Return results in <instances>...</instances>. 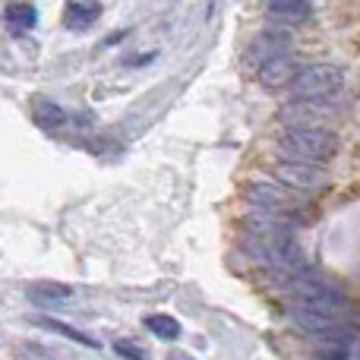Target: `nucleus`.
<instances>
[{"label": "nucleus", "mask_w": 360, "mask_h": 360, "mask_svg": "<svg viewBox=\"0 0 360 360\" xmlns=\"http://www.w3.org/2000/svg\"><path fill=\"white\" fill-rule=\"evenodd\" d=\"M338 108L332 98H291L278 111L285 127H323L326 117H332Z\"/></svg>", "instance_id": "5"}, {"label": "nucleus", "mask_w": 360, "mask_h": 360, "mask_svg": "<svg viewBox=\"0 0 360 360\" xmlns=\"http://www.w3.org/2000/svg\"><path fill=\"white\" fill-rule=\"evenodd\" d=\"M291 51V35L281 29H266L259 32V35L253 38V44L247 48V63L253 70H259L266 60H272V57L278 54H288Z\"/></svg>", "instance_id": "7"}, {"label": "nucleus", "mask_w": 360, "mask_h": 360, "mask_svg": "<svg viewBox=\"0 0 360 360\" xmlns=\"http://www.w3.org/2000/svg\"><path fill=\"white\" fill-rule=\"evenodd\" d=\"M243 199L250 205H256L259 212H288V215L304 218V205L297 202V196L291 193V186L285 184H269V180H259V184H247L243 190Z\"/></svg>", "instance_id": "4"}, {"label": "nucleus", "mask_w": 360, "mask_h": 360, "mask_svg": "<svg viewBox=\"0 0 360 360\" xmlns=\"http://www.w3.org/2000/svg\"><path fill=\"white\" fill-rule=\"evenodd\" d=\"M294 98H335L345 89V70L332 63H310L297 67L294 79L288 82Z\"/></svg>", "instance_id": "3"}, {"label": "nucleus", "mask_w": 360, "mask_h": 360, "mask_svg": "<svg viewBox=\"0 0 360 360\" xmlns=\"http://www.w3.org/2000/svg\"><path fill=\"white\" fill-rule=\"evenodd\" d=\"M278 149L291 162L329 165L338 155V136L326 127H288L278 139Z\"/></svg>", "instance_id": "1"}, {"label": "nucleus", "mask_w": 360, "mask_h": 360, "mask_svg": "<svg viewBox=\"0 0 360 360\" xmlns=\"http://www.w3.org/2000/svg\"><path fill=\"white\" fill-rule=\"evenodd\" d=\"M269 10L272 16L278 19H288V22H304L310 19V0H269Z\"/></svg>", "instance_id": "11"}, {"label": "nucleus", "mask_w": 360, "mask_h": 360, "mask_svg": "<svg viewBox=\"0 0 360 360\" xmlns=\"http://www.w3.org/2000/svg\"><path fill=\"white\" fill-rule=\"evenodd\" d=\"M35 323L41 326V329H48V332H57V335L70 338V342H76V345H86V348H98V342H95L92 335H86V332L73 329V326H63V323H57V319H51V316H38Z\"/></svg>", "instance_id": "14"}, {"label": "nucleus", "mask_w": 360, "mask_h": 360, "mask_svg": "<svg viewBox=\"0 0 360 360\" xmlns=\"http://www.w3.org/2000/svg\"><path fill=\"white\" fill-rule=\"evenodd\" d=\"M25 294H29V300L35 307L54 310V307L70 304V297H73V288H70V285H57V281H38V285H32Z\"/></svg>", "instance_id": "9"}, {"label": "nucleus", "mask_w": 360, "mask_h": 360, "mask_svg": "<svg viewBox=\"0 0 360 360\" xmlns=\"http://www.w3.org/2000/svg\"><path fill=\"white\" fill-rule=\"evenodd\" d=\"M146 329L155 338H162V342H177L180 338V323L174 316H168V313H152V316H146Z\"/></svg>", "instance_id": "13"}, {"label": "nucleus", "mask_w": 360, "mask_h": 360, "mask_svg": "<svg viewBox=\"0 0 360 360\" xmlns=\"http://www.w3.org/2000/svg\"><path fill=\"white\" fill-rule=\"evenodd\" d=\"M114 351L127 360H149L146 351H139V345H133V342H114Z\"/></svg>", "instance_id": "16"}, {"label": "nucleus", "mask_w": 360, "mask_h": 360, "mask_svg": "<svg viewBox=\"0 0 360 360\" xmlns=\"http://www.w3.org/2000/svg\"><path fill=\"white\" fill-rule=\"evenodd\" d=\"M6 22L13 25V29H19V32H25V29H32V25L38 22V10L29 4V0H13V4H6Z\"/></svg>", "instance_id": "12"}, {"label": "nucleus", "mask_w": 360, "mask_h": 360, "mask_svg": "<svg viewBox=\"0 0 360 360\" xmlns=\"http://www.w3.org/2000/svg\"><path fill=\"white\" fill-rule=\"evenodd\" d=\"M272 174H275L278 184L291 186V190H319V186H326V171L323 168L307 165V162H291V158H285V162L275 165Z\"/></svg>", "instance_id": "6"}, {"label": "nucleus", "mask_w": 360, "mask_h": 360, "mask_svg": "<svg viewBox=\"0 0 360 360\" xmlns=\"http://www.w3.org/2000/svg\"><path fill=\"white\" fill-rule=\"evenodd\" d=\"M98 16H101V6L98 4H92V0H89V4H86V0H70L67 13H63V25H67V29H73V32H86Z\"/></svg>", "instance_id": "10"}, {"label": "nucleus", "mask_w": 360, "mask_h": 360, "mask_svg": "<svg viewBox=\"0 0 360 360\" xmlns=\"http://www.w3.org/2000/svg\"><path fill=\"white\" fill-rule=\"evenodd\" d=\"M243 253L266 266L269 272H307V259L291 234H250L243 240Z\"/></svg>", "instance_id": "2"}, {"label": "nucleus", "mask_w": 360, "mask_h": 360, "mask_svg": "<svg viewBox=\"0 0 360 360\" xmlns=\"http://www.w3.org/2000/svg\"><path fill=\"white\" fill-rule=\"evenodd\" d=\"M294 73H297V63H294L288 54L272 57V60H266L259 70H256V76H259L262 89H285L288 82L294 79Z\"/></svg>", "instance_id": "8"}, {"label": "nucleus", "mask_w": 360, "mask_h": 360, "mask_svg": "<svg viewBox=\"0 0 360 360\" xmlns=\"http://www.w3.org/2000/svg\"><path fill=\"white\" fill-rule=\"evenodd\" d=\"M35 120H38V127H44V130H54V127L67 124V111L48 98H38L35 101Z\"/></svg>", "instance_id": "15"}, {"label": "nucleus", "mask_w": 360, "mask_h": 360, "mask_svg": "<svg viewBox=\"0 0 360 360\" xmlns=\"http://www.w3.org/2000/svg\"><path fill=\"white\" fill-rule=\"evenodd\" d=\"M168 360H186V357H180V354H174V357H168Z\"/></svg>", "instance_id": "17"}]
</instances>
